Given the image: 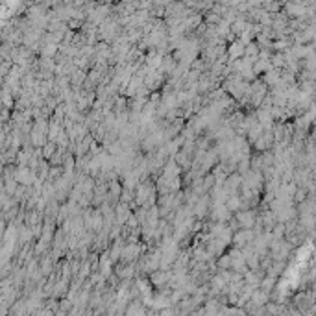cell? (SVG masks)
Listing matches in <instances>:
<instances>
[{"label":"cell","mask_w":316,"mask_h":316,"mask_svg":"<svg viewBox=\"0 0 316 316\" xmlns=\"http://www.w3.org/2000/svg\"><path fill=\"white\" fill-rule=\"evenodd\" d=\"M233 218L239 222L240 230H252L255 226V220H257V211L255 209H244V211L235 213Z\"/></svg>","instance_id":"obj_1"},{"label":"cell","mask_w":316,"mask_h":316,"mask_svg":"<svg viewBox=\"0 0 316 316\" xmlns=\"http://www.w3.org/2000/svg\"><path fill=\"white\" fill-rule=\"evenodd\" d=\"M143 252H141V244H124L122 254H120V262L124 264H131L139 259Z\"/></svg>","instance_id":"obj_2"},{"label":"cell","mask_w":316,"mask_h":316,"mask_svg":"<svg viewBox=\"0 0 316 316\" xmlns=\"http://www.w3.org/2000/svg\"><path fill=\"white\" fill-rule=\"evenodd\" d=\"M226 56L230 57V61H237L240 57H244V45L240 43L239 39L230 43V45L226 47Z\"/></svg>","instance_id":"obj_3"},{"label":"cell","mask_w":316,"mask_h":316,"mask_svg":"<svg viewBox=\"0 0 316 316\" xmlns=\"http://www.w3.org/2000/svg\"><path fill=\"white\" fill-rule=\"evenodd\" d=\"M113 213H115V224L116 226H124L126 220H128V216L131 215V209L126 205V203H116L115 207H113Z\"/></svg>","instance_id":"obj_4"},{"label":"cell","mask_w":316,"mask_h":316,"mask_svg":"<svg viewBox=\"0 0 316 316\" xmlns=\"http://www.w3.org/2000/svg\"><path fill=\"white\" fill-rule=\"evenodd\" d=\"M69 80H70V87H82V85H84V82L87 80V72L76 69L69 76Z\"/></svg>","instance_id":"obj_5"},{"label":"cell","mask_w":316,"mask_h":316,"mask_svg":"<svg viewBox=\"0 0 316 316\" xmlns=\"http://www.w3.org/2000/svg\"><path fill=\"white\" fill-rule=\"evenodd\" d=\"M257 56H259V47H257V43H248L246 47H244V57L248 59H254L257 61Z\"/></svg>","instance_id":"obj_6"},{"label":"cell","mask_w":316,"mask_h":316,"mask_svg":"<svg viewBox=\"0 0 316 316\" xmlns=\"http://www.w3.org/2000/svg\"><path fill=\"white\" fill-rule=\"evenodd\" d=\"M307 196H309L307 191H305V189H301V187H298V189H296V193H294V196H292L294 205H296V203H301V201H305L307 200Z\"/></svg>","instance_id":"obj_7"}]
</instances>
